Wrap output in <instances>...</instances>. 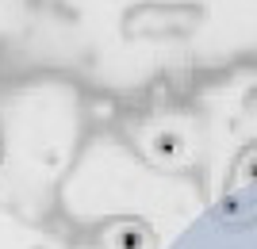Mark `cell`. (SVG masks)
Listing matches in <instances>:
<instances>
[{
	"label": "cell",
	"mask_w": 257,
	"mask_h": 249,
	"mask_svg": "<svg viewBox=\"0 0 257 249\" xmlns=\"http://www.w3.org/2000/svg\"><path fill=\"white\" fill-rule=\"evenodd\" d=\"M230 207H234L238 222L246 226L249 241L257 245V218H253V207H249V203H230ZM184 249H238V245L226 238V230L219 226V222H211V226H196L192 234L184 238Z\"/></svg>",
	"instance_id": "obj_1"
}]
</instances>
